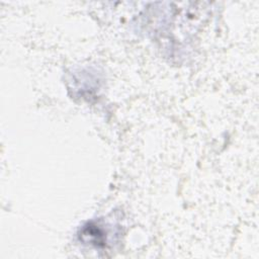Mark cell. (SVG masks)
Listing matches in <instances>:
<instances>
[{"label": "cell", "mask_w": 259, "mask_h": 259, "mask_svg": "<svg viewBox=\"0 0 259 259\" xmlns=\"http://www.w3.org/2000/svg\"><path fill=\"white\" fill-rule=\"evenodd\" d=\"M79 236L83 242L95 247H103L106 245V232L99 225L93 222L84 226Z\"/></svg>", "instance_id": "cell-1"}]
</instances>
